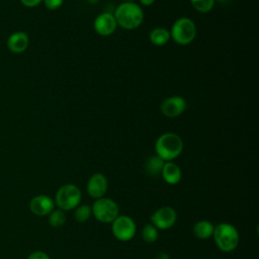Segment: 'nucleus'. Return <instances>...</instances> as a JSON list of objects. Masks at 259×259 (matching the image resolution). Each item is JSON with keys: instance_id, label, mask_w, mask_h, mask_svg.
Returning <instances> with one entry per match:
<instances>
[{"instance_id": "1", "label": "nucleus", "mask_w": 259, "mask_h": 259, "mask_svg": "<svg viewBox=\"0 0 259 259\" xmlns=\"http://www.w3.org/2000/svg\"><path fill=\"white\" fill-rule=\"evenodd\" d=\"M117 25L124 29H136L144 20V12L136 2H121L113 12Z\"/></svg>"}, {"instance_id": "2", "label": "nucleus", "mask_w": 259, "mask_h": 259, "mask_svg": "<svg viewBox=\"0 0 259 259\" xmlns=\"http://www.w3.org/2000/svg\"><path fill=\"white\" fill-rule=\"evenodd\" d=\"M183 150V141L175 133L162 134L155 143L156 155L165 162L176 159Z\"/></svg>"}, {"instance_id": "3", "label": "nucleus", "mask_w": 259, "mask_h": 259, "mask_svg": "<svg viewBox=\"0 0 259 259\" xmlns=\"http://www.w3.org/2000/svg\"><path fill=\"white\" fill-rule=\"evenodd\" d=\"M212 237L217 247L223 252H232L239 244L238 230L229 223H221L215 226Z\"/></svg>"}, {"instance_id": "4", "label": "nucleus", "mask_w": 259, "mask_h": 259, "mask_svg": "<svg viewBox=\"0 0 259 259\" xmlns=\"http://www.w3.org/2000/svg\"><path fill=\"white\" fill-rule=\"evenodd\" d=\"M170 37L178 45L185 46L190 44L196 36V25L189 17L176 19L171 27Z\"/></svg>"}, {"instance_id": "5", "label": "nucleus", "mask_w": 259, "mask_h": 259, "mask_svg": "<svg viewBox=\"0 0 259 259\" xmlns=\"http://www.w3.org/2000/svg\"><path fill=\"white\" fill-rule=\"evenodd\" d=\"M81 197V191L78 186L74 184H64L58 189L54 201L58 208L66 211L72 210L78 206Z\"/></svg>"}, {"instance_id": "6", "label": "nucleus", "mask_w": 259, "mask_h": 259, "mask_svg": "<svg viewBox=\"0 0 259 259\" xmlns=\"http://www.w3.org/2000/svg\"><path fill=\"white\" fill-rule=\"evenodd\" d=\"M92 214L101 223H112L118 215L117 203L108 197L97 198L91 206Z\"/></svg>"}, {"instance_id": "7", "label": "nucleus", "mask_w": 259, "mask_h": 259, "mask_svg": "<svg viewBox=\"0 0 259 259\" xmlns=\"http://www.w3.org/2000/svg\"><path fill=\"white\" fill-rule=\"evenodd\" d=\"M136 224L128 215H117L111 223V232L113 236L122 242L132 240L136 235Z\"/></svg>"}, {"instance_id": "8", "label": "nucleus", "mask_w": 259, "mask_h": 259, "mask_svg": "<svg viewBox=\"0 0 259 259\" xmlns=\"http://www.w3.org/2000/svg\"><path fill=\"white\" fill-rule=\"evenodd\" d=\"M177 220L176 210L171 206H162L158 208L152 215L151 222L157 229L168 230L174 226Z\"/></svg>"}, {"instance_id": "9", "label": "nucleus", "mask_w": 259, "mask_h": 259, "mask_svg": "<svg viewBox=\"0 0 259 259\" xmlns=\"http://www.w3.org/2000/svg\"><path fill=\"white\" fill-rule=\"evenodd\" d=\"M160 109L166 117H177L185 111L186 100L177 95L167 97L162 101Z\"/></svg>"}, {"instance_id": "10", "label": "nucleus", "mask_w": 259, "mask_h": 259, "mask_svg": "<svg viewBox=\"0 0 259 259\" xmlns=\"http://www.w3.org/2000/svg\"><path fill=\"white\" fill-rule=\"evenodd\" d=\"M117 23L113 13L102 12L97 15L93 22V28L99 35L107 36L112 34L116 29Z\"/></svg>"}, {"instance_id": "11", "label": "nucleus", "mask_w": 259, "mask_h": 259, "mask_svg": "<svg viewBox=\"0 0 259 259\" xmlns=\"http://www.w3.org/2000/svg\"><path fill=\"white\" fill-rule=\"evenodd\" d=\"M107 178L102 173H94L87 182V192L93 198L103 197L107 191Z\"/></svg>"}, {"instance_id": "12", "label": "nucleus", "mask_w": 259, "mask_h": 259, "mask_svg": "<svg viewBox=\"0 0 259 259\" xmlns=\"http://www.w3.org/2000/svg\"><path fill=\"white\" fill-rule=\"evenodd\" d=\"M29 209L32 213L44 217L50 214V212L55 209V201L48 195L39 194L34 196L29 202Z\"/></svg>"}, {"instance_id": "13", "label": "nucleus", "mask_w": 259, "mask_h": 259, "mask_svg": "<svg viewBox=\"0 0 259 259\" xmlns=\"http://www.w3.org/2000/svg\"><path fill=\"white\" fill-rule=\"evenodd\" d=\"M28 35L23 31H16L9 35L7 39V47L10 52L14 54L23 53L28 47Z\"/></svg>"}, {"instance_id": "14", "label": "nucleus", "mask_w": 259, "mask_h": 259, "mask_svg": "<svg viewBox=\"0 0 259 259\" xmlns=\"http://www.w3.org/2000/svg\"><path fill=\"white\" fill-rule=\"evenodd\" d=\"M161 175L163 177V179L165 180V182H167L168 184L174 185L177 184L182 177V173H181V169L178 165H176L175 163H173L172 161H168L165 162Z\"/></svg>"}, {"instance_id": "15", "label": "nucleus", "mask_w": 259, "mask_h": 259, "mask_svg": "<svg viewBox=\"0 0 259 259\" xmlns=\"http://www.w3.org/2000/svg\"><path fill=\"white\" fill-rule=\"evenodd\" d=\"M149 38L153 45L157 47H162L169 41L170 31L165 27H155L150 31Z\"/></svg>"}, {"instance_id": "16", "label": "nucleus", "mask_w": 259, "mask_h": 259, "mask_svg": "<svg viewBox=\"0 0 259 259\" xmlns=\"http://www.w3.org/2000/svg\"><path fill=\"white\" fill-rule=\"evenodd\" d=\"M213 229H214V226L210 222H208L206 220H202V221H198L197 223L194 224L193 234L196 238L204 240V239H208L209 237L212 236Z\"/></svg>"}, {"instance_id": "17", "label": "nucleus", "mask_w": 259, "mask_h": 259, "mask_svg": "<svg viewBox=\"0 0 259 259\" xmlns=\"http://www.w3.org/2000/svg\"><path fill=\"white\" fill-rule=\"evenodd\" d=\"M165 161L162 160L159 156H151L145 163V170L151 176H157L161 174Z\"/></svg>"}, {"instance_id": "18", "label": "nucleus", "mask_w": 259, "mask_h": 259, "mask_svg": "<svg viewBox=\"0 0 259 259\" xmlns=\"http://www.w3.org/2000/svg\"><path fill=\"white\" fill-rule=\"evenodd\" d=\"M65 222H66V214L64 210L57 208V209H53L50 212L49 224L53 228H60L65 224Z\"/></svg>"}, {"instance_id": "19", "label": "nucleus", "mask_w": 259, "mask_h": 259, "mask_svg": "<svg viewBox=\"0 0 259 259\" xmlns=\"http://www.w3.org/2000/svg\"><path fill=\"white\" fill-rule=\"evenodd\" d=\"M142 238L146 243H154L157 241L158 239V229L152 225V224H148L145 225L144 228L142 229Z\"/></svg>"}, {"instance_id": "20", "label": "nucleus", "mask_w": 259, "mask_h": 259, "mask_svg": "<svg viewBox=\"0 0 259 259\" xmlns=\"http://www.w3.org/2000/svg\"><path fill=\"white\" fill-rule=\"evenodd\" d=\"M91 214H92V209H91V206L88 204H81L75 207L74 217H75V220L79 223H85L86 221L89 220Z\"/></svg>"}, {"instance_id": "21", "label": "nucleus", "mask_w": 259, "mask_h": 259, "mask_svg": "<svg viewBox=\"0 0 259 259\" xmlns=\"http://www.w3.org/2000/svg\"><path fill=\"white\" fill-rule=\"evenodd\" d=\"M190 3L196 11L206 13L212 9L215 0H190Z\"/></svg>"}, {"instance_id": "22", "label": "nucleus", "mask_w": 259, "mask_h": 259, "mask_svg": "<svg viewBox=\"0 0 259 259\" xmlns=\"http://www.w3.org/2000/svg\"><path fill=\"white\" fill-rule=\"evenodd\" d=\"M42 2L48 9L56 10L63 5L64 0H42Z\"/></svg>"}, {"instance_id": "23", "label": "nucleus", "mask_w": 259, "mask_h": 259, "mask_svg": "<svg viewBox=\"0 0 259 259\" xmlns=\"http://www.w3.org/2000/svg\"><path fill=\"white\" fill-rule=\"evenodd\" d=\"M27 259H51V258L47 253L42 251H34L28 255Z\"/></svg>"}, {"instance_id": "24", "label": "nucleus", "mask_w": 259, "mask_h": 259, "mask_svg": "<svg viewBox=\"0 0 259 259\" xmlns=\"http://www.w3.org/2000/svg\"><path fill=\"white\" fill-rule=\"evenodd\" d=\"M20 1L24 6L29 7V8L35 7V6H37L38 4H40L42 2V0H20Z\"/></svg>"}, {"instance_id": "25", "label": "nucleus", "mask_w": 259, "mask_h": 259, "mask_svg": "<svg viewBox=\"0 0 259 259\" xmlns=\"http://www.w3.org/2000/svg\"><path fill=\"white\" fill-rule=\"evenodd\" d=\"M154 259H170V256L166 252H159Z\"/></svg>"}, {"instance_id": "26", "label": "nucleus", "mask_w": 259, "mask_h": 259, "mask_svg": "<svg viewBox=\"0 0 259 259\" xmlns=\"http://www.w3.org/2000/svg\"><path fill=\"white\" fill-rule=\"evenodd\" d=\"M139 1L144 6H151L155 2V0H139Z\"/></svg>"}, {"instance_id": "27", "label": "nucleus", "mask_w": 259, "mask_h": 259, "mask_svg": "<svg viewBox=\"0 0 259 259\" xmlns=\"http://www.w3.org/2000/svg\"><path fill=\"white\" fill-rule=\"evenodd\" d=\"M136 0H121V2H135Z\"/></svg>"}, {"instance_id": "28", "label": "nucleus", "mask_w": 259, "mask_h": 259, "mask_svg": "<svg viewBox=\"0 0 259 259\" xmlns=\"http://www.w3.org/2000/svg\"><path fill=\"white\" fill-rule=\"evenodd\" d=\"M215 1H219V2H221V3H224V2H228L229 0H215Z\"/></svg>"}]
</instances>
